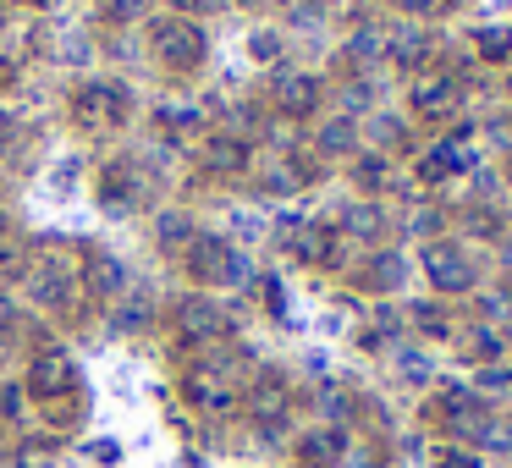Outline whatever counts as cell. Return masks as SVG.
I'll list each match as a JSON object with an SVG mask.
<instances>
[{
  "instance_id": "cell-1",
  "label": "cell",
  "mask_w": 512,
  "mask_h": 468,
  "mask_svg": "<svg viewBox=\"0 0 512 468\" xmlns=\"http://www.w3.org/2000/svg\"><path fill=\"white\" fill-rule=\"evenodd\" d=\"M72 116H78L89 133H116L127 116V89L122 83H83L72 94Z\"/></svg>"
},
{
  "instance_id": "cell-2",
  "label": "cell",
  "mask_w": 512,
  "mask_h": 468,
  "mask_svg": "<svg viewBox=\"0 0 512 468\" xmlns=\"http://www.w3.org/2000/svg\"><path fill=\"white\" fill-rule=\"evenodd\" d=\"M188 270L199 281H248V259L221 237H193L188 243Z\"/></svg>"
},
{
  "instance_id": "cell-3",
  "label": "cell",
  "mask_w": 512,
  "mask_h": 468,
  "mask_svg": "<svg viewBox=\"0 0 512 468\" xmlns=\"http://www.w3.org/2000/svg\"><path fill=\"white\" fill-rule=\"evenodd\" d=\"M155 45H160V61H171V67H182V72L204 61V34L188 23V17H160Z\"/></svg>"
},
{
  "instance_id": "cell-4",
  "label": "cell",
  "mask_w": 512,
  "mask_h": 468,
  "mask_svg": "<svg viewBox=\"0 0 512 468\" xmlns=\"http://www.w3.org/2000/svg\"><path fill=\"white\" fill-rule=\"evenodd\" d=\"M28 292H34V303H45V309H72V303H78L72 265L67 259H39V270H28Z\"/></svg>"
},
{
  "instance_id": "cell-5",
  "label": "cell",
  "mask_w": 512,
  "mask_h": 468,
  "mask_svg": "<svg viewBox=\"0 0 512 468\" xmlns=\"http://www.w3.org/2000/svg\"><path fill=\"white\" fill-rule=\"evenodd\" d=\"M72 386H78V369H72V358L61 353V347H45V353L34 358V369H28V391L45 402L56 397H72Z\"/></svg>"
},
{
  "instance_id": "cell-6",
  "label": "cell",
  "mask_w": 512,
  "mask_h": 468,
  "mask_svg": "<svg viewBox=\"0 0 512 468\" xmlns=\"http://www.w3.org/2000/svg\"><path fill=\"white\" fill-rule=\"evenodd\" d=\"M276 237L292 248L298 259H309V265H331V232H325L320 221H298V215H281V226H276Z\"/></svg>"
},
{
  "instance_id": "cell-7",
  "label": "cell",
  "mask_w": 512,
  "mask_h": 468,
  "mask_svg": "<svg viewBox=\"0 0 512 468\" xmlns=\"http://www.w3.org/2000/svg\"><path fill=\"white\" fill-rule=\"evenodd\" d=\"M457 105H463V89H457L452 78H430L413 89V111L424 116V122H446V116H457Z\"/></svg>"
},
{
  "instance_id": "cell-8",
  "label": "cell",
  "mask_w": 512,
  "mask_h": 468,
  "mask_svg": "<svg viewBox=\"0 0 512 468\" xmlns=\"http://www.w3.org/2000/svg\"><path fill=\"white\" fill-rule=\"evenodd\" d=\"M177 336H188V342L221 336V309H215L210 298H182L177 303Z\"/></svg>"
},
{
  "instance_id": "cell-9",
  "label": "cell",
  "mask_w": 512,
  "mask_h": 468,
  "mask_svg": "<svg viewBox=\"0 0 512 468\" xmlns=\"http://www.w3.org/2000/svg\"><path fill=\"white\" fill-rule=\"evenodd\" d=\"M430 281L441 292H468L474 287V265H468L452 243H441V248H430Z\"/></svg>"
},
{
  "instance_id": "cell-10",
  "label": "cell",
  "mask_w": 512,
  "mask_h": 468,
  "mask_svg": "<svg viewBox=\"0 0 512 468\" xmlns=\"http://www.w3.org/2000/svg\"><path fill=\"white\" fill-rule=\"evenodd\" d=\"M188 397L199 402L204 413H232L237 408L232 386H226L221 375H210V369H193V375H188Z\"/></svg>"
},
{
  "instance_id": "cell-11",
  "label": "cell",
  "mask_w": 512,
  "mask_h": 468,
  "mask_svg": "<svg viewBox=\"0 0 512 468\" xmlns=\"http://www.w3.org/2000/svg\"><path fill=\"white\" fill-rule=\"evenodd\" d=\"M314 100H320V83L303 78V72H287V78L276 83V105H281L287 116H309Z\"/></svg>"
},
{
  "instance_id": "cell-12",
  "label": "cell",
  "mask_w": 512,
  "mask_h": 468,
  "mask_svg": "<svg viewBox=\"0 0 512 468\" xmlns=\"http://www.w3.org/2000/svg\"><path fill=\"white\" fill-rule=\"evenodd\" d=\"M342 452H347V435H342V430H309V435L298 441V457H303L309 468H331Z\"/></svg>"
},
{
  "instance_id": "cell-13",
  "label": "cell",
  "mask_w": 512,
  "mask_h": 468,
  "mask_svg": "<svg viewBox=\"0 0 512 468\" xmlns=\"http://www.w3.org/2000/svg\"><path fill=\"white\" fill-rule=\"evenodd\" d=\"M100 199H105V210L122 215V210H133V204L144 199V188L133 182V171H127V166H111V171H105V182H100Z\"/></svg>"
},
{
  "instance_id": "cell-14",
  "label": "cell",
  "mask_w": 512,
  "mask_h": 468,
  "mask_svg": "<svg viewBox=\"0 0 512 468\" xmlns=\"http://www.w3.org/2000/svg\"><path fill=\"white\" fill-rule=\"evenodd\" d=\"M402 276H408V265H402V254H380V259H369V270H364V287H375V292H391V287H402Z\"/></svg>"
},
{
  "instance_id": "cell-15",
  "label": "cell",
  "mask_w": 512,
  "mask_h": 468,
  "mask_svg": "<svg viewBox=\"0 0 512 468\" xmlns=\"http://www.w3.org/2000/svg\"><path fill=\"white\" fill-rule=\"evenodd\" d=\"M424 50H430V39H424L419 28H402V34L391 39V61H397V67H419Z\"/></svg>"
},
{
  "instance_id": "cell-16",
  "label": "cell",
  "mask_w": 512,
  "mask_h": 468,
  "mask_svg": "<svg viewBox=\"0 0 512 468\" xmlns=\"http://www.w3.org/2000/svg\"><path fill=\"white\" fill-rule=\"evenodd\" d=\"M457 166H468V149H463V144L435 149V155H424V182H441L446 171H457Z\"/></svg>"
},
{
  "instance_id": "cell-17",
  "label": "cell",
  "mask_w": 512,
  "mask_h": 468,
  "mask_svg": "<svg viewBox=\"0 0 512 468\" xmlns=\"http://www.w3.org/2000/svg\"><path fill=\"white\" fill-rule=\"evenodd\" d=\"M155 232H160V248H188L193 243V237H199V232H193V221H188V215H160V226H155Z\"/></svg>"
},
{
  "instance_id": "cell-18",
  "label": "cell",
  "mask_w": 512,
  "mask_h": 468,
  "mask_svg": "<svg viewBox=\"0 0 512 468\" xmlns=\"http://www.w3.org/2000/svg\"><path fill=\"white\" fill-rule=\"evenodd\" d=\"M243 160H248V149L237 144V138H215L210 144V166L215 171H243Z\"/></svg>"
},
{
  "instance_id": "cell-19",
  "label": "cell",
  "mask_w": 512,
  "mask_h": 468,
  "mask_svg": "<svg viewBox=\"0 0 512 468\" xmlns=\"http://www.w3.org/2000/svg\"><path fill=\"white\" fill-rule=\"evenodd\" d=\"M89 281H94L100 292H116V287H122V265H116L111 254H94V259H89Z\"/></svg>"
},
{
  "instance_id": "cell-20",
  "label": "cell",
  "mask_w": 512,
  "mask_h": 468,
  "mask_svg": "<svg viewBox=\"0 0 512 468\" xmlns=\"http://www.w3.org/2000/svg\"><path fill=\"white\" fill-rule=\"evenodd\" d=\"M353 122H331V127H325V133H320V149H325V155H353Z\"/></svg>"
},
{
  "instance_id": "cell-21",
  "label": "cell",
  "mask_w": 512,
  "mask_h": 468,
  "mask_svg": "<svg viewBox=\"0 0 512 468\" xmlns=\"http://www.w3.org/2000/svg\"><path fill=\"white\" fill-rule=\"evenodd\" d=\"M479 56H490V61L512 56V34L507 28H485V34H479Z\"/></svg>"
},
{
  "instance_id": "cell-22",
  "label": "cell",
  "mask_w": 512,
  "mask_h": 468,
  "mask_svg": "<svg viewBox=\"0 0 512 468\" xmlns=\"http://www.w3.org/2000/svg\"><path fill=\"white\" fill-rule=\"evenodd\" d=\"M413 325H419L424 336H446V314L435 309V303H413Z\"/></svg>"
},
{
  "instance_id": "cell-23",
  "label": "cell",
  "mask_w": 512,
  "mask_h": 468,
  "mask_svg": "<svg viewBox=\"0 0 512 468\" xmlns=\"http://www.w3.org/2000/svg\"><path fill=\"white\" fill-rule=\"evenodd\" d=\"M386 177H391V171H386V160H375V155H364V160H358V182H364V188H386Z\"/></svg>"
},
{
  "instance_id": "cell-24",
  "label": "cell",
  "mask_w": 512,
  "mask_h": 468,
  "mask_svg": "<svg viewBox=\"0 0 512 468\" xmlns=\"http://www.w3.org/2000/svg\"><path fill=\"white\" fill-rule=\"evenodd\" d=\"M397 375H402V380H413V386H419V380H430V364H424L419 353H397Z\"/></svg>"
},
{
  "instance_id": "cell-25",
  "label": "cell",
  "mask_w": 512,
  "mask_h": 468,
  "mask_svg": "<svg viewBox=\"0 0 512 468\" xmlns=\"http://www.w3.org/2000/svg\"><path fill=\"white\" fill-rule=\"evenodd\" d=\"M347 232H358V237H375V232H380V215H375V210H358V215H347Z\"/></svg>"
},
{
  "instance_id": "cell-26",
  "label": "cell",
  "mask_w": 512,
  "mask_h": 468,
  "mask_svg": "<svg viewBox=\"0 0 512 468\" xmlns=\"http://www.w3.org/2000/svg\"><path fill=\"white\" fill-rule=\"evenodd\" d=\"M298 171H270V177L265 182H259V188H265V193H292V188H298Z\"/></svg>"
},
{
  "instance_id": "cell-27",
  "label": "cell",
  "mask_w": 512,
  "mask_h": 468,
  "mask_svg": "<svg viewBox=\"0 0 512 468\" xmlns=\"http://www.w3.org/2000/svg\"><path fill=\"white\" fill-rule=\"evenodd\" d=\"M496 353H501L496 331H474V358H485V364H490V358H496Z\"/></svg>"
},
{
  "instance_id": "cell-28",
  "label": "cell",
  "mask_w": 512,
  "mask_h": 468,
  "mask_svg": "<svg viewBox=\"0 0 512 468\" xmlns=\"http://www.w3.org/2000/svg\"><path fill=\"white\" fill-rule=\"evenodd\" d=\"M375 50H380V34H375V28H364V34L353 39V56H358V61H369Z\"/></svg>"
},
{
  "instance_id": "cell-29",
  "label": "cell",
  "mask_w": 512,
  "mask_h": 468,
  "mask_svg": "<svg viewBox=\"0 0 512 468\" xmlns=\"http://www.w3.org/2000/svg\"><path fill=\"white\" fill-rule=\"evenodd\" d=\"M254 56H259V61H276V56H281V39H276V34H254Z\"/></svg>"
},
{
  "instance_id": "cell-30",
  "label": "cell",
  "mask_w": 512,
  "mask_h": 468,
  "mask_svg": "<svg viewBox=\"0 0 512 468\" xmlns=\"http://www.w3.org/2000/svg\"><path fill=\"white\" fill-rule=\"evenodd\" d=\"M138 6H144V0H105V12H111V17H133Z\"/></svg>"
},
{
  "instance_id": "cell-31",
  "label": "cell",
  "mask_w": 512,
  "mask_h": 468,
  "mask_svg": "<svg viewBox=\"0 0 512 468\" xmlns=\"http://www.w3.org/2000/svg\"><path fill=\"white\" fill-rule=\"evenodd\" d=\"M441 468H479V457H468V452H446V457H441Z\"/></svg>"
},
{
  "instance_id": "cell-32",
  "label": "cell",
  "mask_w": 512,
  "mask_h": 468,
  "mask_svg": "<svg viewBox=\"0 0 512 468\" xmlns=\"http://www.w3.org/2000/svg\"><path fill=\"white\" fill-rule=\"evenodd\" d=\"M397 6H402V12H441L446 0H397Z\"/></svg>"
},
{
  "instance_id": "cell-33",
  "label": "cell",
  "mask_w": 512,
  "mask_h": 468,
  "mask_svg": "<svg viewBox=\"0 0 512 468\" xmlns=\"http://www.w3.org/2000/svg\"><path fill=\"white\" fill-rule=\"evenodd\" d=\"M490 314H512V298H507V292H490Z\"/></svg>"
},
{
  "instance_id": "cell-34",
  "label": "cell",
  "mask_w": 512,
  "mask_h": 468,
  "mask_svg": "<svg viewBox=\"0 0 512 468\" xmlns=\"http://www.w3.org/2000/svg\"><path fill=\"white\" fill-rule=\"evenodd\" d=\"M17 408H23V402H17V391L6 386V391H0V413H17Z\"/></svg>"
},
{
  "instance_id": "cell-35",
  "label": "cell",
  "mask_w": 512,
  "mask_h": 468,
  "mask_svg": "<svg viewBox=\"0 0 512 468\" xmlns=\"http://www.w3.org/2000/svg\"><path fill=\"white\" fill-rule=\"evenodd\" d=\"M6 144H12V116L0 111V149H6Z\"/></svg>"
},
{
  "instance_id": "cell-36",
  "label": "cell",
  "mask_w": 512,
  "mask_h": 468,
  "mask_svg": "<svg viewBox=\"0 0 512 468\" xmlns=\"http://www.w3.org/2000/svg\"><path fill=\"white\" fill-rule=\"evenodd\" d=\"M177 6H215V0H177Z\"/></svg>"
},
{
  "instance_id": "cell-37",
  "label": "cell",
  "mask_w": 512,
  "mask_h": 468,
  "mask_svg": "<svg viewBox=\"0 0 512 468\" xmlns=\"http://www.w3.org/2000/svg\"><path fill=\"white\" fill-rule=\"evenodd\" d=\"M0 353H6V331H0Z\"/></svg>"
},
{
  "instance_id": "cell-38",
  "label": "cell",
  "mask_w": 512,
  "mask_h": 468,
  "mask_svg": "<svg viewBox=\"0 0 512 468\" xmlns=\"http://www.w3.org/2000/svg\"><path fill=\"white\" fill-rule=\"evenodd\" d=\"M507 259H512V248H507Z\"/></svg>"
},
{
  "instance_id": "cell-39",
  "label": "cell",
  "mask_w": 512,
  "mask_h": 468,
  "mask_svg": "<svg viewBox=\"0 0 512 468\" xmlns=\"http://www.w3.org/2000/svg\"><path fill=\"white\" fill-rule=\"evenodd\" d=\"M248 6H254V0H248Z\"/></svg>"
},
{
  "instance_id": "cell-40",
  "label": "cell",
  "mask_w": 512,
  "mask_h": 468,
  "mask_svg": "<svg viewBox=\"0 0 512 468\" xmlns=\"http://www.w3.org/2000/svg\"><path fill=\"white\" fill-rule=\"evenodd\" d=\"M0 78H6V72H0Z\"/></svg>"
}]
</instances>
